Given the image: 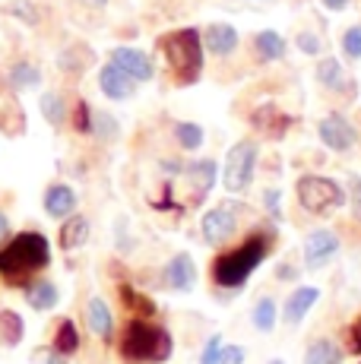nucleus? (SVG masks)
Here are the masks:
<instances>
[{
	"label": "nucleus",
	"mask_w": 361,
	"mask_h": 364,
	"mask_svg": "<svg viewBox=\"0 0 361 364\" xmlns=\"http://www.w3.org/2000/svg\"><path fill=\"white\" fill-rule=\"evenodd\" d=\"M89 241V219L86 215H67L64 228H60V247L76 250Z\"/></svg>",
	"instance_id": "obj_21"
},
{
	"label": "nucleus",
	"mask_w": 361,
	"mask_h": 364,
	"mask_svg": "<svg viewBox=\"0 0 361 364\" xmlns=\"http://www.w3.org/2000/svg\"><path fill=\"white\" fill-rule=\"evenodd\" d=\"M38 105H41V114H45V121L51 124V127H60V124L67 121V105L60 99V92H45Z\"/></svg>",
	"instance_id": "obj_28"
},
{
	"label": "nucleus",
	"mask_w": 361,
	"mask_h": 364,
	"mask_svg": "<svg viewBox=\"0 0 361 364\" xmlns=\"http://www.w3.org/2000/svg\"><path fill=\"white\" fill-rule=\"evenodd\" d=\"M336 254H339V237L333 232H326V228L311 232L308 241H304V266H308V269H320V266H326Z\"/></svg>",
	"instance_id": "obj_9"
},
{
	"label": "nucleus",
	"mask_w": 361,
	"mask_h": 364,
	"mask_svg": "<svg viewBox=\"0 0 361 364\" xmlns=\"http://www.w3.org/2000/svg\"><path fill=\"white\" fill-rule=\"evenodd\" d=\"M244 361V348L241 346H222V361L219 364H241Z\"/></svg>",
	"instance_id": "obj_37"
},
{
	"label": "nucleus",
	"mask_w": 361,
	"mask_h": 364,
	"mask_svg": "<svg viewBox=\"0 0 361 364\" xmlns=\"http://www.w3.org/2000/svg\"><path fill=\"white\" fill-rule=\"evenodd\" d=\"M349 346L355 355H361V317H355V323L349 326Z\"/></svg>",
	"instance_id": "obj_38"
},
{
	"label": "nucleus",
	"mask_w": 361,
	"mask_h": 364,
	"mask_svg": "<svg viewBox=\"0 0 361 364\" xmlns=\"http://www.w3.org/2000/svg\"><path fill=\"white\" fill-rule=\"evenodd\" d=\"M86 323H89V330L99 336V339H105V342L114 336V317H111V307L102 298H89V304H86Z\"/></svg>",
	"instance_id": "obj_16"
},
{
	"label": "nucleus",
	"mask_w": 361,
	"mask_h": 364,
	"mask_svg": "<svg viewBox=\"0 0 361 364\" xmlns=\"http://www.w3.org/2000/svg\"><path fill=\"white\" fill-rule=\"evenodd\" d=\"M317 80H320V86H326V89H343L345 86L343 64H339L336 58H323L320 64H317Z\"/></svg>",
	"instance_id": "obj_27"
},
{
	"label": "nucleus",
	"mask_w": 361,
	"mask_h": 364,
	"mask_svg": "<svg viewBox=\"0 0 361 364\" xmlns=\"http://www.w3.org/2000/svg\"><path fill=\"white\" fill-rule=\"evenodd\" d=\"M298 203L314 215H330L345 203V191L333 178H320V174H304L295 184Z\"/></svg>",
	"instance_id": "obj_5"
},
{
	"label": "nucleus",
	"mask_w": 361,
	"mask_h": 364,
	"mask_svg": "<svg viewBox=\"0 0 361 364\" xmlns=\"http://www.w3.org/2000/svg\"><path fill=\"white\" fill-rule=\"evenodd\" d=\"M349 200H352V213H355V219L361 222V178L349 181Z\"/></svg>",
	"instance_id": "obj_35"
},
{
	"label": "nucleus",
	"mask_w": 361,
	"mask_h": 364,
	"mask_svg": "<svg viewBox=\"0 0 361 364\" xmlns=\"http://www.w3.org/2000/svg\"><path fill=\"white\" fill-rule=\"evenodd\" d=\"M251 320H254V326L260 333H269L276 326V301L273 298H260L254 304V314H251Z\"/></svg>",
	"instance_id": "obj_30"
},
{
	"label": "nucleus",
	"mask_w": 361,
	"mask_h": 364,
	"mask_svg": "<svg viewBox=\"0 0 361 364\" xmlns=\"http://www.w3.org/2000/svg\"><path fill=\"white\" fill-rule=\"evenodd\" d=\"M178 86H193L203 73V35L197 29H178L162 35L158 41Z\"/></svg>",
	"instance_id": "obj_4"
},
{
	"label": "nucleus",
	"mask_w": 361,
	"mask_h": 364,
	"mask_svg": "<svg viewBox=\"0 0 361 364\" xmlns=\"http://www.w3.org/2000/svg\"><path fill=\"white\" fill-rule=\"evenodd\" d=\"M343 51L355 60L361 58V26H352V29L343 35Z\"/></svg>",
	"instance_id": "obj_33"
},
{
	"label": "nucleus",
	"mask_w": 361,
	"mask_h": 364,
	"mask_svg": "<svg viewBox=\"0 0 361 364\" xmlns=\"http://www.w3.org/2000/svg\"><path fill=\"white\" fill-rule=\"evenodd\" d=\"M175 139H178L180 149L193 152L203 146V127H200V124H190V121H180V124H175Z\"/></svg>",
	"instance_id": "obj_29"
},
{
	"label": "nucleus",
	"mask_w": 361,
	"mask_h": 364,
	"mask_svg": "<svg viewBox=\"0 0 361 364\" xmlns=\"http://www.w3.org/2000/svg\"><path fill=\"white\" fill-rule=\"evenodd\" d=\"M121 298L130 311H136V317H152V314H156V304L146 295H140V291H134L130 285H121Z\"/></svg>",
	"instance_id": "obj_31"
},
{
	"label": "nucleus",
	"mask_w": 361,
	"mask_h": 364,
	"mask_svg": "<svg viewBox=\"0 0 361 364\" xmlns=\"http://www.w3.org/2000/svg\"><path fill=\"white\" fill-rule=\"evenodd\" d=\"M251 124L254 130H260L263 136L269 139H282L291 127V117L286 114V111H279L276 105H260V108L251 114Z\"/></svg>",
	"instance_id": "obj_11"
},
{
	"label": "nucleus",
	"mask_w": 361,
	"mask_h": 364,
	"mask_svg": "<svg viewBox=\"0 0 361 364\" xmlns=\"http://www.w3.org/2000/svg\"><path fill=\"white\" fill-rule=\"evenodd\" d=\"M266 257H269V237L251 235L241 247L216 257V263H212V279H216V285H222V289H241Z\"/></svg>",
	"instance_id": "obj_3"
},
{
	"label": "nucleus",
	"mask_w": 361,
	"mask_h": 364,
	"mask_svg": "<svg viewBox=\"0 0 361 364\" xmlns=\"http://www.w3.org/2000/svg\"><path fill=\"white\" fill-rule=\"evenodd\" d=\"M26 336V320L16 311H0V342L6 346H19Z\"/></svg>",
	"instance_id": "obj_24"
},
{
	"label": "nucleus",
	"mask_w": 361,
	"mask_h": 364,
	"mask_svg": "<svg viewBox=\"0 0 361 364\" xmlns=\"http://www.w3.org/2000/svg\"><path fill=\"white\" fill-rule=\"evenodd\" d=\"M6 232H10V222H6V215L0 213V241H4V237H6Z\"/></svg>",
	"instance_id": "obj_41"
},
{
	"label": "nucleus",
	"mask_w": 361,
	"mask_h": 364,
	"mask_svg": "<svg viewBox=\"0 0 361 364\" xmlns=\"http://www.w3.org/2000/svg\"><path fill=\"white\" fill-rule=\"evenodd\" d=\"M269 364H286V361H279V358H276V361H269Z\"/></svg>",
	"instance_id": "obj_45"
},
{
	"label": "nucleus",
	"mask_w": 361,
	"mask_h": 364,
	"mask_svg": "<svg viewBox=\"0 0 361 364\" xmlns=\"http://www.w3.org/2000/svg\"><path fill=\"white\" fill-rule=\"evenodd\" d=\"M276 276H279V279H291V276H295V269H291V266H279V272H276Z\"/></svg>",
	"instance_id": "obj_42"
},
{
	"label": "nucleus",
	"mask_w": 361,
	"mask_h": 364,
	"mask_svg": "<svg viewBox=\"0 0 361 364\" xmlns=\"http://www.w3.org/2000/svg\"><path fill=\"white\" fill-rule=\"evenodd\" d=\"M76 348H80V333H76L73 320H60L58 333H54V352L70 358V355H76Z\"/></svg>",
	"instance_id": "obj_26"
},
{
	"label": "nucleus",
	"mask_w": 361,
	"mask_h": 364,
	"mask_svg": "<svg viewBox=\"0 0 361 364\" xmlns=\"http://www.w3.org/2000/svg\"><path fill=\"white\" fill-rule=\"evenodd\" d=\"M0 130L6 136H19L26 130V111L16 102V95H10V92L0 95Z\"/></svg>",
	"instance_id": "obj_17"
},
{
	"label": "nucleus",
	"mask_w": 361,
	"mask_h": 364,
	"mask_svg": "<svg viewBox=\"0 0 361 364\" xmlns=\"http://www.w3.org/2000/svg\"><path fill=\"white\" fill-rule=\"evenodd\" d=\"M51 263V244L38 232H23L16 235L4 250H0V276L6 282L19 285L32 276V272L45 269Z\"/></svg>",
	"instance_id": "obj_1"
},
{
	"label": "nucleus",
	"mask_w": 361,
	"mask_h": 364,
	"mask_svg": "<svg viewBox=\"0 0 361 364\" xmlns=\"http://www.w3.org/2000/svg\"><path fill=\"white\" fill-rule=\"evenodd\" d=\"M45 364H67V361H64V355H58V352H54V355H51V358H48Z\"/></svg>",
	"instance_id": "obj_43"
},
{
	"label": "nucleus",
	"mask_w": 361,
	"mask_h": 364,
	"mask_svg": "<svg viewBox=\"0 0 361 364\" xmlns=\"http://www.w3.org/2000/svg\"><path fill=\"white\" fill-rule=\"evenodd\" d=\"M254 45H257V54H260L263 60H282L286 58V38H282L279 32H273V29L257 35Z\"/></svg>",
	"instance_id": "obj_22"
},
{
	"label": "nucleus",
	"mask_w": 361,
	"mask_h": 364,
	"mask_svg": "<svg viewBox=\"0 0 361 364\" xmlns=\"http://www.w3.org/2000/svg\"><path fill=\"white\" fill-rule=\"evenodd\" d=\"M317 298H320V289H314V285H301V289H295L291 298L286 301V320L291 326H298L304 320V314L317 304Z\"/></svg>",
	"instance_id": "obj_18"
},
{
	"label": "nucleus",
	"mask_w": 361,
	"mask_h": 364,
	"mask_svg": "<svg viewBox=\"0 0 361 364\" xmlns=\"http://www.w3.org/2000/svg\"><path fill=\"white\" fill-rule=\"evenodd\" d=\"M238 213H241V206H235V203H219L216 209H210V213L203 215V222H200L203 237L210 244L228 241V237L235 235V228H238Z\"/></svg>",
	"instance_id": "obj_7"
},
{
	"label": "nucleus",
	"mask_w": 361,
	"mask_h": 364,
	"mask_svg": "<svg viewBox=\"0 0 361 364\" xmlns=\"http://www.w3.org/2000/svg\"><path fill=\"white\" fill-rule=\"evenodd\" d=\"M6 80H10V89H32L41 82V70L36 64H29V60H19V64L10 67Z\"/></svg>",
	"instance_id": "obj_25"
},
{
	"label": "nucleus",
	"mask_w": 361,
	"mask_h": 364,
	"mask_svg": "<svg viewBox=\"0 0 361 364\" xmlns=\"http://www.w3.org/2000/svg\"><path fill=\"white\" fill-rule=\"evenodd\" d=\"M206 48H210L212 54H219V58H225V54H232L235 48H238V29L228 23H212L210 29H206Z\"/></svg>",
	"instance_id": "obj_19"
},
{
	"label": "nucleus",
	"mask_w": 361,
	"mask_h": 364,
	"mask_svg": "<svg viewBox=\"0 0 361 364\" xmlns=\"http://www.w3.org/2000/svg\"><path fill=\"white\" fill-rule=\"evenodd\" d=\"M304 364H343V352H339L336 342L317 339V342H311V348L304 352Z\"/></svg>",
	"instance_id": "obj_23"
},
{
	"label": "nucleus",
	"mask_w": 361,
	"mask_h": 364,
	"mask_svg": "<svg viewBox=\"0 0 361 364\" xmlns=\"http://www.w3.org/2000/svg\"><path fill=\"white\" fill-rule=\"evenodd\" d=\"M184 174H187V181H190V187H193V200H203L206 193L212 191V184H216V174H219V168L212 159H200V162H190L184 168Z\"/></svg>",
	"instance_id": "obj_15"
},
{
	"label": "nucleus",
	"mask_w": 361,
	"mask_h": 364,
	"mask_svg": "<svg viewBox=\"0 0 361 364\" xmlns=\"http://www.w3.org/2000/svg\"><path fill=\"white\" fill-rule=\"evenodd\" d=\"M298 48H301L304 54H317V51H320V38H317V35H311V32H301V35H298Z\"/></svg>",
	"instance_id": "obj_36"
},
{
	"label": "nucleus",
	"mask_w": 361,
	"mask_h": 364,
	"mask_svg": "<svg viewBox=\"0 0 361 364\" xmlns=\"http://www.w3.org/2000/svg\"><path fill=\"white\" fill-rule=\"evenodd\" d=\"M219 361H222V336H212L206 342L203 355H200V364H219Z\"/></svg>",
	"instance_id": "obj_34"
},
{
	"label": "nucleus",
	"mask_w": 361,
	"mask_h": 364,
	"mask_svg": "<svg viewBox=\"0 0 361 364\" xmlns=\"http://www.w3.org/2000/svg\"><path fill=\"white\" fill-rule=\"evenodd\" d=\"M45 213L51 215V219H67V215L76 213V191L67 184H51L45 191Z\"/></svg>",
	"instance_id": "obj_14"
},
{
	"label": "nucleus",
	"mask_w": 361,
	"mask_h": 364,
	"mask_svg": "<svg viewBox=\"0 0 361 364\" xmlns=\"http://www.w3.org/2000/svg\"><path fill=\"white\" fill-rule=\"evenodd\" d=\"M317 133H320V139H323L326 149H333V152H349L352 146H355V139H358L355 127H352V124L345 121L343 114L323 117V121L317 124Z\"/></svg>",
	"instance_id": "obj_8"
},
{
	"label": "nucleus",
	"mask_w": 361,
	"mask_h": 364,
	"mask_svg": "<svg viewBox=\"0 0 361 364\" xmlns=\"http://www.w3.org/2000/svg\"><path fill=\"white\" fill-rule=\"evenodd\" d=\"M175 339L165 326H156L143 317H134L121 336V355L136 364H162L171 358Z\"/></svg>",
	"instance_id": "obj_2"
},
{
	"label": "nucleus",
	"mask_w": 361,
	"mask_h": 364,
	"mask_svg": "<svg viewBox=\"0 0 361 364\" xmlns=\"http://www.w3.org/2000/svg\"><path fill=\"white\" fill-rule=\"evenodd\" d=\"M73 127L80 133H92V108L86 102H76V111H73Z\"/></svg>",
	"instance_id": "obj_32"
},
{
	"label": "nucleus",
	"mask_w": 361,
	"mask_h": 364,
	"mask_svg": "<svg viewBox=\"0 0 361 364\" xmlns=\"http://www.w3.org/2000/svg\"><path fill=\"white\" fill-rule=\"evenodd\" d=\"M165 282L175 291H190L197 285V263L190 254H175L165 266Z\"/></svg>",
	"instance_id": "obj_13"
},
{
	"label": "nucleus",
	"mask_w": 361,
	"mask_h": 364,
	"mask_svg": "<svg viewBox=\"0 0 361 364\" xmlns=\"http://www.w3.org/2000/svg\"><path fill=\"white\" fill-rule=\"evenodd\" d=\"M111 64H117L136 82H149L152 76H156V67H152L149 54L140 51V48H114V51H111Z\"/></svg>",
	"instance_id": "obj_10"
},
{
	"label": "nucleus",
	"mask_w": 361,
	"mask_h": 364,
	"mask_svg": "<svg viewBox=\"0 0 361 364\" xmlns=\"http://www.w3.org/2000/svg\"><path fill=\"white\" fill-rule=\"evenodd\" d=\"M86 4H92V6H105L108 0H86Z\"/></svg>",
	"instance_id": "obj_44"
},
{
	"label": "nucleus",
	"mask_w": 361,
	"mask_h": 364,
	"mask_svg": "<svg viewBox=\"0 0 361 364\" xmlns=\"http://www.w3.org/2000/svg\"><path fill=\"white\" fill-rule=\"evenodd\" d=\"M26 301H29L32 311H51V307L60 301V291H58V285L54 282L38 279V282H32L29 289H26Z\"/></svg>",
	"instance_id": "obj_20"
},
{
	"label": "nucleus",
	"mask_w": 361,
	"mask_h": 364,
	"mask_svg": "<svg viewBox=\"0 0 361 364\" xmlns=\"http://www.w3.org/2000/svg\"><path fill=\"white\" fill-rule=\"evenodd\" d=\"M254 168H257V143L254 139H241L228 149V159H225V191L228 193H244L254 181Z\"/></svg>",
	"instance_id": "obj_6"
},
{
	"label": "nucleus",
	"mask_w": 361,
	"mask_h": 364,
	"mask_svg": "<svg viewBox=\"0 0 361 364\" xmlns=\"http://www.w3.org/2000/svg\"><path fill=\"white\" fill-rule=\"evenodd\" d=\"M99 89L114 102H124L136 92V80H130L117 64H105L99 70Z\"/></svg>",
	"instance_id": "obj_12"
},
{
	"label": "nucleus",
	"mask_w": 361,
	"mask_h": 364,
	"mask_svg": "<svg viewBox=\"0 0 361 364\" xmlns=\"http://www.w3.org/2000/svg\"><path fill=\"white\" fill-rule=\"evenodd\" d=\"M266 206H269V213H273V215H279V191H269L266 193Z\"/></svg>",
	"instance_id": "obj_39"
},
{
	"label": "nucleus",
	"mask_w": 361,
	"mask_h": 364,
	"mask_svg": "<svg viewBox=\"0 0 361 364\" xmlns=\"http://www.w3.org/2000/svg\"><path fill=\"white\" fill-rule=\"evenodd\" d=\"M323 6H326V10H333V13H339V10H345V6H349V0H323Z\"/></svg>",
	"instance_id": "obj_40"
}]
</instances>
